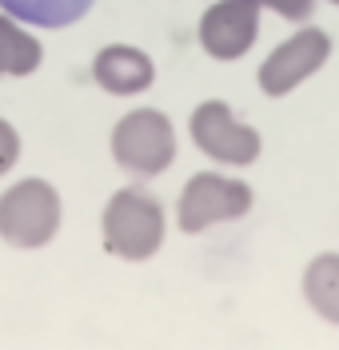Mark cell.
Returning a JSON list of instances; mask_svg holds the SVG:
<instances>
[{
	"label": "cell",
	"instance_id": "obj_1",
	"mask_svg": "<svg viewBox=\"0 0 339 350\" xmlns=\"http://www.w3.org/2000/svg\"><path fill=\"white\" fill-rule=\"evenodd\" d=\"M100 231H104V251L124 262H148L164 247V203L148 196L144 187H120L100 215Z\"/></svg>",
	"mask_w": 339,
	"mask_h": 350
},
{
	"label": "cell",
	"instance_id": "obj_2",
	"mask_svg": "<svg viewBox=\"0 0 339 350\" xmlns=\"http://www.w3.org/2000/svg\"><path fill=\"white\" fill-rule=\"evenodd\" d=\"M60 223H64V199L40 175L16 179L12 187L0 191V243L16 251H40L56 239Z\"/></svg>",
	"mask_w": 339,
	"mask_h": 350
},
{
	"label": "cell",
	"instance_id": "obj_3",
	"mask_svg": "<svg viewBox=\"0 0 339 350\" xmlns=\"http://www.w3.org/2000/svg\"><path fill=\"white\" fill-rule=\"evenodd\" d=\"M112 159L136 179H156L176 163V128L160 108H136L112 128Z\"/></svg>",
	"mask_w": 339,
	"mask_h": 350
},
{
	"label": "cell",
	"instance_id": "obj_4",
	"mask_svg": "<svg viewBox=\"0 0 339 350\" xmlns=\"http://www.w3.org/2000/svg\"><path fill=\"white\" fill-rule=\"evenodd\" d=\"M251 187L244 179H231L220 172H196L180 191L176 223L184 235H200L216 223H236L251 211Z\"/></svg>",
	"mask_w": 339,
	"mask_h": 350
},
{
	"label": "cell",
	"instance_id": "obj_5",
	"mask_svg": "<svg viewBox=\"0 0 339 350\" xmlns=\"http://www.w3.org/2000/svg\"><path fill=\"white\" fill-rule=\"evenodd\" d=\"M188 131H192V144L224 167H251L264 152L260 131L248 128L244 120H236V111L224 100L196 104V111L188 116Z\"/></svg>",
	"mask_w": 339,
	"mask_h": 350
},
{
	"label": "cell",
	"instance_id": "obj_6",
	"mask_svg": "<svg viewBox=\"0 0 339 350\" xmlns=\"http://www.w3.org/2000/svg\"><path fill=\"white\" fill-rule=\"evenodd\" d=\"M327 60H331V36L316 24H303L284 44H275L271 56L260 64V88L264 96H288L303 80H312Z\"/></svg>",
	"mask_w": 339,
	"mask_h": 350
},
{
	"label": "cell",
	"instance_id": "obj_7",
	"mask_svg": "<svg viewBox=\"0 0 339 350\" xmlns=\"http://www.w3.org/2000/svg\"><path fill=\"white\" fill-rule=\"evenodd\" d=\"M260 36V0H216L200 16V44L212 60L248 56Z\"/></svg>",
	"mask_w": 339,
	"mask_h": 350
},
{
	"label": "cell",
	"instance_id": "obj_8",
	"mask_svg": "<svg viewBox=\"0 0 339 350\" xmlns=\"http://www.w3.org/2000/svg\"><path fill=\"white\" fill-rule=\"evenodd\" d=\"M92 80L112 96H140L156 80V64L136 44H108L92 56Z\"/></svg>",
	"mask_w": 339,
	"mask_h": 350
},
{
	"label": "cell",
	"instance_id": "obj_9",
	"mask_svg": "<svg viewBox=\"0 0 339 350\" xmlns=\"http://www.w3.org/2000/svg\"><path fill=\"white\" fill-rule=\"evenodd\" d=\"M303 303L316 310V319H323L327 327H339V255L323 251L303 267Z\"/></svg>",
	"mask_w": 339,
	"mask_h": 350
},
{
	"label": "cell",
	"instance_id": "obj_10",
	"mask_svg": "<svg viewBox=\"0 0 339 350\" xmlns=\"http://www.w3.org/2000/svg\"><path fill=\"white\" fill-rule=\"evenodd\" d=\"M45 60L40 40L16 16H0V76H32Z\"/></svg>",
	"mask_w": 339,
	"mask_h": 350
},
{
	"label": "cell",
	"instance_id": "obj_11",
	"mask_svg": "<svg viewBox=\"0 0 339 350\" xmlns=\"http://www.w3.org/2000/svg\"><path fill=\"white\" fill-rule=\"evenodd\" d=\"M96 0H0V8L8 16L36 28H68V24L84 21Z\"/></svg>",
	"mask_w": 339,
	"mask_h": 350
},
{
	"label": "cell",
	"instance_id": "obj_12",
	"mask_svg": "<svg viewBox=\"0 0 339 350\" xmlns=\"http://www.w3.org/2000/svg\"><path fill=\"white\" fill-rule=\"evenodd\" d=\"M260 8H271L275 16H284V21H312V12H316V0H260Z\"/></svg>",
	"mask_w": 339,
	"mask_h": 350
},
{
	"label": "cell",
	"instance_id": "obj_13",
	"mask_svg": "<svg viewBox=\"0 0 339 350\" xmlns=\"http://www.w3.org/2000/svg\"><path fill=\"white\" fill-rule=\"evenodd\" d=\"M21 159V131L8 120H0V175H8Z\"/></svg>",
	"mask_w": 339,
	"mask_h": 350
},
{
	"label": "cell",
	"instance_id": "obj_14",
	"mask_svg": "<svg viewBox=\"0 0 339 350\" xmlns=\"http://www.w3.org/2000/svg\"><path fill=\"white\" fill-rule=\"evenodd\" d=\"M327 4H336V8H339V0H327Z\"/></svg>",
	"mask_w": 339,
	"mask_h": 350
}]
</instances>
